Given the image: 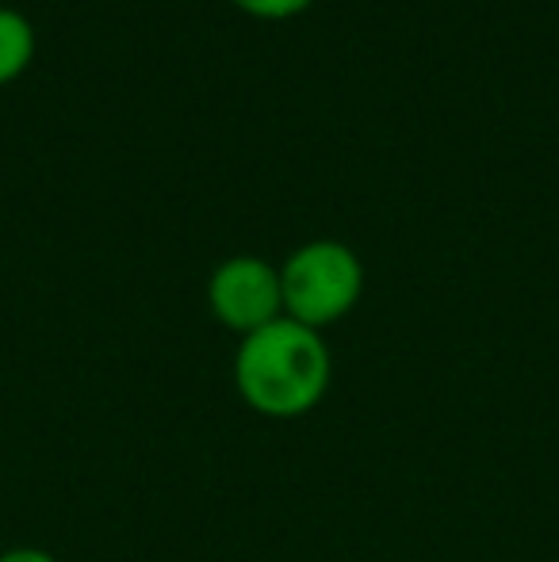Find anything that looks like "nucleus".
<instances>
[{
  "label": "nucleus",
  "instance_id": "obj_1",
  "mask_svg": "<svg viewBox=\"0 0 559 562\" xmlns=\"http://www.w3.org/2000/svg\"><path fill=\"white\" fill-rule=\"evenodd\" d=\"M234 386L254 414L269 422L306 417L329 391V348L318 329L288 318L242 337Z\"/></svg>",
  "mask_w": 559,
  "mask_h": 562
},
{
  "label": "nucleus",
  "instance_id": "obj_2",
  "mask_svg": "<svg viewBox=\"0 0 559 562\" xmlns=\"http://www.w3.org/2000/svg\"><path fill=\"white\" fill-rule=\"evenodd\" d=\"M283 314L311 329L345 318L365 288V268L357 252L342 241H311L280 268Z\"/></svg>",
  "mask_w": 559,
  "mask_h": 562
},
{
  "label": "nucleus",
  "instance_id": "obj_3",
  "mask_svg": "<svg viewBox=\"0 0 559 562\" xmlns=\"http://www.w3.org/2000/svg\"><path fill=\"white\" fill-rule=\"evenodd\" d=\"M211 311L223 326L238 329L242 337L272 326L283 318L280 272L261 257H231L215 268L208 283Z\"/></svg>",
  "mask_w": 559,
  "mask_h": 562
},
{
  "label": "nucleus",
  "instance_id": "obj_4",
  "mask_svg": "<svg viewBox=\"0 0 559 562\" xmlns=\"http://www.w3.org/2000/svg\"><path fill=\"white\" fill-rule=\"evenodd\" d=\"M31 46H35L31 23L12 8H0V81H8L27 66Z\"/></svg>",
  "mask_w": 559,
  "mask_h": 562
},
{
  "label": "nucleus",
  "instance_id": "obj_5",
  "mask_svg": "<svg viewBox=\"0 0 559 562\" xmlns=\"http://www.w3.org/2000/svg\"><path fill=\"white\" fill-rule=\"evenodd\" d=\"M238 4H246L249 12H261V15H288L295 8H303L306 0H238Z\"/></svg>",
  "mask_w": 559,
  "mask_h": 562
},
{
  "label": "nucleus",
  "instance_id": "obj_6",
  "mask_svg": "<svg viewBox=\"0 0 559 562\" xmlns=\"http://www.w3.org/2000/svg\"><path fill=\"white\" fill-rule=\"evenodd\" d=\"M0 562H58L51 555V551H43V548H12V551H4L0 555Z\"/></svg>",
  "mask_w": 559,
  "mask_h": 562
}]
</instances>
